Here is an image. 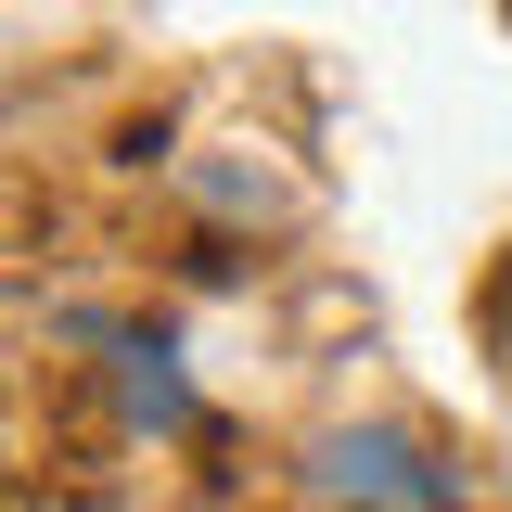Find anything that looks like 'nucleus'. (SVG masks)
<instances>
[{
	"label": "nucleus",
	"mask_w": 512,
	"mask_h": 512,
	"mask_svg": "<svg viewBox=\"0 0 512 512\" xmlns=\"http://www.w3.org/2000/svg\"><path fill=\"white\" fill-rule=\"evenodd\" d=\"M308 474H320L346 512H461V461H436V448L397 436V423H346V436H320Z\"/></svg>",
	"instance_id": "1"
},
{
	"label": "nucleus",
	"mask_w": 512,
	"mask_h": 512,
	"mask_svg": "<svg viewBox=\"0 0 512 512\" xmlns=\"http://www.w3.org/2000/svg\"><path fill=\"white\" fill-rule=\"evenodd\" d=\"M103 359H116V397L141 436H180L192 423V384H180V346L167 333H103Z\"/></svg>",
	"instance_id": "2"
}]
</instances>
